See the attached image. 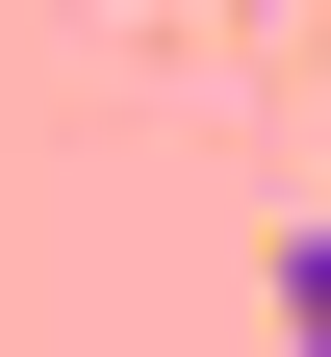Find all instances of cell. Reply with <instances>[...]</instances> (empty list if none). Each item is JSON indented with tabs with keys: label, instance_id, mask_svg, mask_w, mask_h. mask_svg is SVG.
<instances>
[{
	"label": "cell",
	"instance_id": "obj_1",
	"mask_svg": "<svg viewBox=\"0 0 331 357\" xmlns=\"http://www.w3.org/2000/svg\"><path fill=\"white\" fill-rule=\"evenodd\" d=\"M280 357H331V204L280 230Z\"/></svg>",
	"mask_w": 331,
	"mask_h": 357
}]
</instances>
